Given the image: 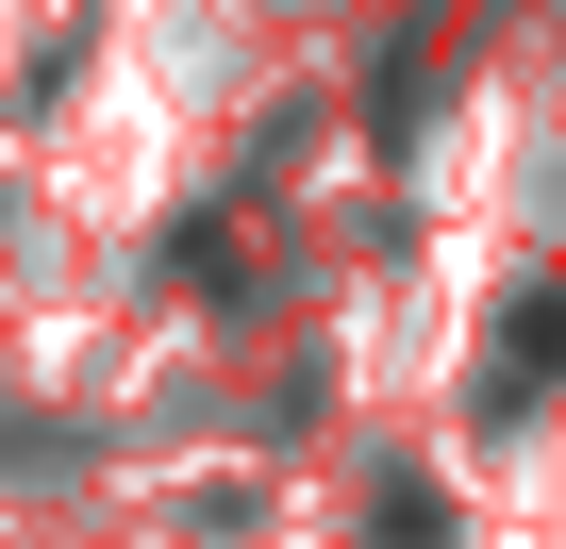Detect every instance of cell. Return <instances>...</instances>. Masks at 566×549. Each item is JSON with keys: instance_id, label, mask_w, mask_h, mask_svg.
<instances>
[{"instance_id": "1", "label": "cell", "mask_w": 566, "mask_h": 549, "mask_svg": "<svg viewBox=\"0 0 566 549\" xmlns=\"http://www.w3.org/2000/svg\"><path fill=\"white\" fill-rule=\"evenodd\" d=\"M566 367V300H516V334H500V400H533Z\"/></svg>"}]
</instances>
